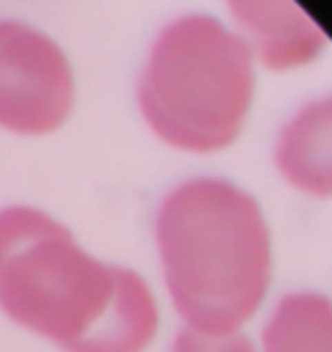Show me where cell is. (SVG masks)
Listing matches in <instances>:
<instances>
[{
    "label": "cell",
    "instance_id": "52a82bcc",
    "mask_svg": "<svg viewBox=\"0 0 332 352\" xmlns=\"http://www.w3.org/2000/svg\"><path fill=\"white\" fill-rule=\"evenodd\" d=\"M257 352H332V300L322 293H288L276 303Z\"/></svg>",
    "mask_w": 332,
    "mask_h": 352
},
{
    "label": "cell",
    "instance_id": "6da1fadb",
    "mask_svg": "<svg viewBox=\"0 0 332 352\" xmlns=\"http://www.w3.org/2000/svg\"><path fill=\"white\" fill-rule=\"evenodd\" d=\"M0 308L65 352H143L158 306L143 277L96 259L45 210H0Z\"/></svg>",
    "mask_w": 332,
    "mask_h": 352
},
{
    "label": "cell",
    "instance_id": "7a4b0ae2",
    "mask_svg": "<svg viewBox=\"0 0 332 352\" xmlns=\"http://www.w3.org/2000/svg\"><path fill=\"white\" fill-rule=\"evenodd\" d=\"M156 249L185 329L242 334L265 303L273 239L255 195L218 176L172 189L156 212Z\"/></svg>",
    "mask_w": 332,
    "mask_h": 352
},
{
    "label": "cell",
    "instance_id": "5b68a950",
    "mask_svg": "<svg viewBox=\"0 0 332 352\" xmlns=\"http://www.w3.org/2000/svg\"><path fill=\"white\" fill-rule=\"evenodd\" d=\"M229 16L255 65L260 63L273 73L309 65L327 47V34L296 3L236 0L229 3Z\"/></svg>",
    "mask_w": 332,
    "mask_h": 352
},
{
    "label": "cell",
    "instance_id": "277c9868",
    "mask_svg": "<svg viewBox=\"0 0 332 352\" xmlns=\"http://www.w3.org/2000/svg\"><path fill=\"white\" fill-rule=\"evenodd\" d=\"M76 104L63 47L21 21H0V127L37 138L55 132Z\"/></svg>",
    "mask_w": 332,
    "mask_h": 352
},
{
    "label": "cell",
    "instance_id": "3957f363",
    "mask_svg": "<svg viewBox=\"0 0 332 352\" xmlns=\"http://www.w3.org/2000/svg\"><path fill=\"white\" fill-rule=\"evenodd\" d=\"M255 99V60L239 34L187 13L154 39L138 78V109L161 143L218 153L239 140Z\"/></svg>",
    "mask_w": 332,
    "mask_h": 352
},
{
    "label": "cell",
    "instance_id": "ba28073f",
    "mask_svg": "<svg viewBox=\"0 0 332 352\" xmlns=\"http://www.w3.org/2000/svg\"><path fill=\"white\" fill-rule=\"evenodd\" d=\"M172 352H257V347L244 334H200L182 329L172 344Z\"/></svg>",
    "mask_w": 332,
    "mask_h": 352
},
{
    "label": "cell",
    "instance_id": "8992f818",
    "mask_svg": "<svg viewBox=\"0 0 332 352\" xmlns=\"http://www.w3.org/2000/svg\"><path fill=\"white\" fill-rule=\"evenodd\" d=\"M280 179L314 199H332V94L304 104L280 127L273 151Z\"/></svg>",
    "mask_w": 332,
    "mask_h": 352
}]
</instances>
